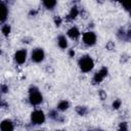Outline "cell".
I'll return each mask as SVG.
<instances>
[{
  "instance_id": "1",
  "label": "cell",
  "mask_w": 131,
  "mask_h": 131,
  "mask_svg": "<svg viewBox=\"0 0 131 131\" xmlns=\"http://www.w3.org/2000/svg\"><path fill=\"white\" fill-rule=\"evenodd\" d=\"M78 64H79V68H80V70H81L82 72L88 73V72H90V71L93 69V67H94V61H93V59H92L89 55H84V56H82V57L79 59Z\"/></svg>"
},
{
  "instance_id": "2",
  "label": "cell",
  "mask_w": 131,
  "mask_h": 131,
  "mask_svg": "<svg viewBox=\"0 0 131 131\" xmlns=\"http://www.w3.org/2000/svg\"><path fill=\"white\" fill-rule=\"evenodd\" d=\"M43 100V96L38 88L31 87L29 91V101L32 105H39Z\"/></svg>"
},
{
  "instance_id": "3",
  "label": "cell",
  "mask_w": 131,
  "mask_h": 131,
  "mask_svg": "<svg viewBox=\"0 0 131 131\" xmlns=\"http://www.w3.org/2000/svg\"><path fill=\"white\" fill-rule=\"evenodd\" d=\"M31 122L34 125H41L45 122V115L42 111L36 110L31 114Z\"/></svg>"
},
{
  "instance_id": "4",
  "label": "cell",
  "mask_w": 131,
  "mask_h": 131,
  "mask_svg": "<svg viewBox=\"0 0 131 131\" xmlns=\"http://www.w3.org/2000/svg\"><path fill=\"white\" fill-rule=\"evenodd\" d=\"M82 39H83V43L87 46H93L96 43V35L94 32L91 31L84 33Z\"/></svg>"
},
{
  "instance_id": "5",
  "label": "cell",
  "mask_w": 131,
  "mask_h": 131,
  "mask_svg": "<svg viewBox=\"0 0 131 131\" xmlns=\"http://www.w3.org/2000/svg\"><path fill=\"white\" fill-rule=\"evenodd\" d=\"M31 58L34 62H41L44 60L45 58V53H44V50L42 48H36L32 51V54H31Z\"/></svg>"
},
{
  "instance_id": "6",
  "label": "cell",
  "mask_w": 131,
  "mask_h": 131,
  "mask_svg": "<svg viewBox=\"0 0 131 131\" xmlns=\"http://www.w3.org/2000/svg\"><path fill=\"white\" fill-rule=\"evenodd\" d=\"M106 75H107V69H106V68L100 69L98 72H96V73L94 74V76H93V82H94L95 84L100 83V82L106 77Z\"/></svg>"
},
{
  "instance_id": "7",
  "label": "cell",
  "mask_w": 131,
  "mask_h": 131,
  "mask_svg": "<svg viewBox=\"0 0 131 131\" xmlns=\"http://www.w3.org/2000/svg\"><path fill=\"white\" fill-rule=\"evenodd\" d=\"M27 59V51L25 49H20V50H17L15 53H14V60L16 63L18 64H23Z\"/></svg>"
},
{
  "instance_id": "8",
  "label": "cell",
  "mask_w": 131,
  "mask_h": 131,
  "mask_svg": "<svg viewBox=\"0 0 131 131\" xmlns=\"http://www.w3.org/2000/svg\"><path fill=\"white\" fill-rule=\"evenodd\" d=\"M14 129V125L12 123V121L10 120H3L0 123V130L1 131H13Z\"/></svg>"
},
{
  "instance_id": "9",
  "label": "cell",
  "mask_w": 131,
  "mask_h": 131,
  "mask_svg": "<svg viewBox=\"0 0 131 131\" xmlns=\"http://www.w3.org/2000/svg\"><path fill=\"white\" fill-rule=\"evenodd\" d=\"M8 15V8L4 2H0V23L6 20Z\"/></svg>"
},
{
  "instance_id": "10",
  "label": "cell",
  "mask_w": 131,
  "mask_h": 131,
  "mask_svg": "<svg viewBox=\"0 0 131 131\" xmlns=\"http://www.w3.org/2000/svg\"><path fill=\"white\" fill-rule=\"evenodd\" d=\"M68 36L71 38V39H78L79 36H80V31L78 28L76 27H72L68 30Z\"/></svg>"
},
{
  "instance_id": "11",
  "label": "cell",
  "mask_w": 131,
  "mask_h": 131,
  "mask_svg": "<svg viewBox=\"0 0 131 131\" xmlns=\"http://www.w3.org/2000/svg\"><path fill=\"white\" fill-rule=\"evenodd\" d=\"M57 44H58V46L61 49H66L68 47V40H67V38L64 36H62V35L59 36L57 38Z\"/></svg>"
},
{
  "instance_id": "12",
  "label": "cell",
  "mask_w": 131,
  "mask_h": 131,
  "mask_svg": "<svg viewBox=\"0 0 131 131\" xmlns=\"http://www.w3.org/2000/svg\"><path fill=\"white\" fill-rule=\"evenodd\" d=\"M69 106H70V103H69V101H67V100H60V101L57 103V110H58V111H61V112L67 111V110L69 108Z\"/></svg>"
},
{
  "instance_id": "13",
  "label": "cell",
  "mask_w": 131,
  "mask_h": 131,
  "mask_svg": "<svg viewBox=\"0 0 131 131\" xmlns=\"http://www.w3.org/2000/svg\"><path fill=\"white\" fill-rule=\"evenodd\" d=\"M56 5V1L54 0H45L43 1V6L47 9H53Z\"/></svg>"
},
{
  "instance_id": "14",
  "label": "cell",
  "mask_w": 131,
  "mask_h": 131,
  "mask_svg": "<svg viewBox=\"0 0 131 131\" xmlns=\"http://www.w3.org/2000/svg\"><path fill=\"white\" fill-rule=\"evenodd\" d=\"M78 13H79L78 8H77V7H72V9H71L70 13L68 14L69 19H74V18H76V17L78 16Z\"/></svg>"
},
{
  "instance_id": "15",
  "label": "cell",
  "mask_w": 131,
  "mask_h": 131,
  "mask_svg": "<svg viewBox=\"0 0 131 131\" xmlns=\"http://www.w3.org/2000/svg\"><path fill=\"white\" fill-rule=\"evenodd\" d=\"M10 31H11V28H10L9 25H4L2 27V33H3L4 36H8L9 33H10Z\"/></svg>"
},
{
  "instance_id": "16",
  "label": "cell",
  "mask_w": 131,
  "mask_h": 131,
  "mask_svg": "<svg viewBox=\"0 0 131 131\" xmlns=\"http://www.w3.org/2000/svg\"><path fill=\"white\" fill-rule=\"evenodd\" d=\"M119 131H128V124L126 122H122L119 125Z\"/></svg>"
},
{
  "instance_id": "17",
  "label": "cell",
  "mask_w": 131,
  "mask_h": 131,
  "mask_svg": "<svg viewBox=\"0 0 131 131\" xmlns=\"http://www.w3.org/2000/svg\"><path fill=\"white\" fill-rule=\"evenodd\" d=\"M120 106H121V100L117 99V100H115V101L113 102V107H114V108H119Z\"/></svg>"
},
{
  "instance_id": "18",
  "label": "cell",
  "mask_w": 131,
  "mask_h": 131,
  "mask_svg": "<svg viewBox=\"0 0 131 131\" xmlns=\"http://www.w3.org/2000/svg\"><path fill=\"white\" fill-rule=\"evenodd\" d=\"M49 117L52 118V119L57 120V118H58V114H57L56 112H54V111H51V112L49 113Z\"/></svg>"
},
{
  "instance_id": "19",
  "label": "cell",
  "mask_w": 131,
  "mask_h": 131,
  "mask_svg": "<svg viewBox=\"0 0 131 131\" xmlns=\"http://www.w3.org/2000/svg\"><path fill=\"white\" fill-rule=\"evenodd\" d=\"M70 55H71V56H73V55H75V52H74L73 50H71V51H70Z\"/></svg>"
},
{
  "instance_id": "20",
  "label": "cell",
  "mask_w": 131,
  "mask_h": 131,
  "mask_svg": "<svg viewBox=\"0 0 131 131\" xmlns=\"http://www.w3.org/2000/svg\"><path fill=\"white\" fill-rule=\"evenodd\" d=\"M56 131H61V130H56Z\"/></svg>"
},
{
  "instance_id": "21",
  "label": "cell",
  "mask_w": 131,
  "mask_h": 131,
  "mask_svg": "<svg viewBox=\"0 0 131 131\" xmlns=\"http://www.w3.org/2000/svg\"><path fill=\"white\" fill-rule=\"evenodd\" d=\"M0 54H1V50H0Z\"/></svg>"
}]
</instances>
